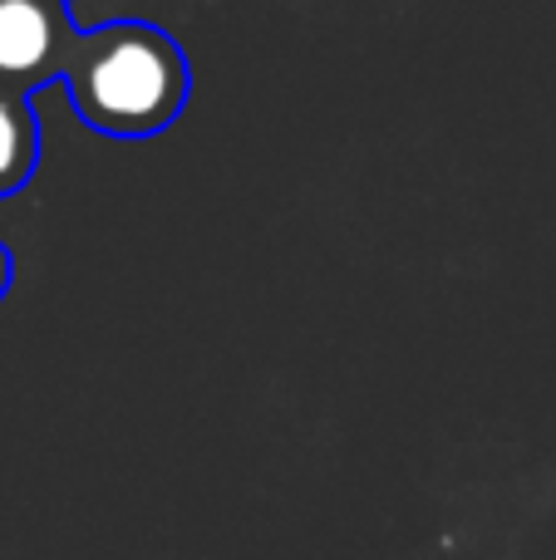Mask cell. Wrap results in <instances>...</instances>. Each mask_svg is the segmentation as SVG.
I'll list each match as a JSON object with an SVG mask.
<instances>
[{"label": "cell", "mask_w": 556, "mask_h": 560, "mask_svg": "<svg viewBox=\"0 0 556 560\" xmlns=\"http://www.w3.org/2000/svg\"><path fill=\"white\" fill-rule=\"evenodd\" d=\"M74 114L108 138L163 133L187 104V59L158 25L114 20L79 45L65 69Z\"/></svg>", "instance_id": "cell-1"}, {"label": "cell", "mask_w": 556, "mask_h": 560, "mask_svg": "<svg viewBox=\"0 0 556 560\" xmlns=\"http://www.w3.org/2000/svg\"><path fill=\"white\" fill-rule=\"evenodd\" d=\"M59 15L49 0H0V79H35L55 65Z\"/></svg>", "instance_id": "cell-2"}, {"label": "cell", "mask_w": 556, "mask_h": 560, "mask_svg": "<svg viewBox=\"0 0 556 560\" xmlns=\"http://www.w3.org/2000/svg\"><path fill=\"white\" fill-rule=\"evenodd\" d=\"M35 167V118L15 94L0 89V192H15Z\"/></svg>", "instance_id": "cell-3"}, {"label": "cell", "mask_w": 556, "mask_h": 560, "mask_svg": "<svg viewBox=\"0 0 556 560\" xmlns=\"http://www.w3.org/2000/svg\"><path fill=\"white\" fill-rule=\"evenodd\" d=\"M5 285H10V256H5V246H0V295H5Z\"/></svg>", "instance_id": "cell-4"}]
</instances>
